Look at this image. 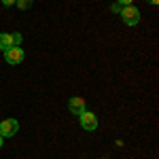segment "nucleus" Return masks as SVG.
Returning <instances> with one entry per match:
<instances>
[{
	"label": "nucleus",
	"instance_id": "obj_1",
	"mask_svg": "<svg viewBox=\"0 0 159 159\" xmlns=\"http://www.w3.org/2000/svg\"><path fill=\"white\" fill-rule=\"evenodd\" d=\"M119 15H121L123 24L125 25H136L138 21H140V11L136 9V7H121V11H119Z\"/></svg>",
	"mask_w": 159,
	"mask_h": 159
},
{
	"label": "nucleus",
	"instance_id": "obj_2",
	"mask_svg": "<svg viewBox=\"0 0 159 159\" xmlns=\"http://www.w3.org/2000/svg\"><path fill=\"white\" fill-rule=\"evenodd\" d=\"M79 119H81L83 129H87V132H96V127H98V117H96V112L83 110V112L79 115Z\"/></svg>",
	"mask_w": 159,
	"mask_h": 159
},
{
	"label": "nucleus",
	"instance_id": "obj_3",
	"mask_svg": "<svg viewBox=\"0 0 159 159\" xmlns=\"http://www.w3.org/2000/svg\"><path fill=\"white\" fill-rule=\"evenodd\" d=\"M25 57V53L21 47H11L9 51H4V60L7 64H11V66H17V64H21Z\"/></svg>",
	"mask_w": 159,
	"mask_h": 159
},
{
	"label": "nucleus",
	"instance_id": "obj_4",
	"mask_svg": "<svg viewBox=\"0 0 159 159\" xmlns=\"http://www.w3.org/2000/svg\"><path fill=\"white\" fill-rule=\"evenodd\" d=\"M17 129H19V123L15 121V119H4V121L0 123V136L2 138H13V136L17 134Z\"/></svg>",
	"mask_w": 159,
	"mask_h": 159
},
{
	"label": "nucleus",
	"instance_id": "obj_5",
	"mask_svg": "<svg viewBox=\"0 0 159 159\" xmlns=\"http://www.w3.org/2000/svg\"><path fill=\"white\" fill-rule=\"evenodd\" d=\"M68 108H70V112L72 115H81L83 110H85V98H70V102H68Z\"/></svg>",
	"mask_w": 159,
	"mask_h": 159
},
{
	"label": "nucleus",
	"instance_id": "obj_6",
	"mask_svg": "<svg viewBox=\"0 0 159 159\" xmlns=\"http://www.w3.org/2000/svg\"><path fill=\"white\" fill-rule=\"evenodd\" d=\"M13 45V34H7V32H2L0 34V51H9Z\"/></svg>",
	"mask_w": 159,
	"mask_h": 159
},
{
	"label": "nucleus",
	"instance_id": "obj_7",
	"mask_svg": "<svg viewBox=\"0 0 159 159\" xmlns=\"http://www.w3.org/2000/svg\"><path fill=\"white\" fill-rule=\"evenodd\" d=\"M15 4H17L21 11H25V9H30V7H32V0H17Z\"/></svg>",
	"mask_w": 159,
	"mask_h": 159
},
{
	"label": "nucleus",
	"instance_id": "obj_8",
	"mask_svg": "<svg viewBox=\"0 0 159 159\" xmlns=\"http://www.w3.org/2000/svg\"><path fill=\"white\" fill-rule=\"evenodd\" d=\"M19 43H21V34H19V32H15V34H13V45L17 47Z\"/></svg>",
	"mask_w": 159,
	"mask_h": 159
},
{
	"label": "nucleus",
	"instance_id": "obj_9",
	"mask_svg": "<svg viewBox=\"0 0 159 159\" xmlns=\"http://www.w3.org/2000/svg\"><path fill=\"white\" fill-rule=\"evenodd\" d=\"M117 4H119V7H129L132 0H117Z\"/></svg>",
	"mask_w": 159,
	"mask_h": 159
},
{
	"label": "nucleus",
	"instance_id": "obj_10",
	"mask_svg": "<svg viewBox=\"0 0 159 159\" xmlns=\"http://www.w3.org/2000/svg\"><path fill=\"white\" fill-rule=\"evenodd\" d=\"M0 2H2V4H4V7H11V4H15V2H17V0H0Z\"/></svg>",
	"mask_w": 159,
	"mask_h": 159
},
{
	"label": "nucleus",
	"instance_id": "obj_11",
	"mask_svg": "<svg viewBox=\"0 0 159 159\" xmlns=\"http://www.w3.org/2000/svg\"><path fill=\"white\" fill-rule=\"evenodd\" d=\"M110 11H112V13H119V11H121V7H119V4H117V2H115V4H112V7H110Z\"/></svg>",
	"mask_w": 159,
	"mask_h": 159
},
{
	"label": "nucleus",
	"instance_id": "obj_12",
	"mask_svg": "<svg viewBox=\"0 0 159 159\" xmlns=\"http://www.w3.org/2000/svg\"><path fill=\"white\" fill-rule=\"evenodd\" d=\"M148 2H151V4H157V2H159V0H148Z\"/></svg>",
	"mask_w": 159,
	"mask_h": 159
},
{
	"label": "nucleus",
	"instance_id": "obj_13",
	"mask_svg": "<svg viewBox=\"0 0 159 159\" xmlns=\"http://www.w3.org/2000/svg\"><path fill=\"white\" fill-rule=\"evenodd\" d=\"M2 140H4V138H2V136H0V147H2Z\"/></svg>",
	"mask_w": 159,
	"mask_h": 159
}]
</instances>
